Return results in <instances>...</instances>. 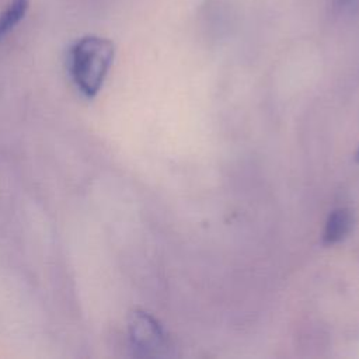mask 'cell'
Masks as SVG:
<instances>
[{
  "label": "cell",
  "instance_id": "obj_1",
  "mask_svg": "<svg viewBox=\"0 0 359 359\" xmlns=\"http://www.w3.org/2000/svg\"><path fill=\"white\" fill-rule=\"evenodd\" d=\"M115 57V45L111 39L98 35H84L76 39L66 53V70L74 88L87 100L94 98Z\"/></svg>",
  "mask_w": 359,
  "mask_h": 359
},
{
  "label": "cell",
  "instance_id": "obj_6",
  "mask_svg": "<svg viewBox=\"0 0 359 359\" xmlns=\"http://www.w3.org/2000/svg\"><path fill=\"white\" fill-rule=\"evenodd\" d=\"M356 161L359 163V149H358V153H356Z\"/></svg>",
  "mask_w": 359,
  "mask_h": 359
},
{
  "label": "cell",
  "instance_id": "obj_5",
  "mask_svg": "<svg viewBox=\"0 0 359 359\" xmlns=\"http://www.w3.org/2000/svg\"><path fill=\"white\" fill-rule=\"evenodd\" d=\"M359 0H332V3H334V6H335V8H338V10H348V8H351L352 6H355L356 3H358Z\"/></svg>",
  "mask_w": 359,
  "mask_h": 359
},
{
  "label": "cell",
  "instance_id": "obj_2",
  "mask_svg": "<svg viewBox=\"0 0 359 359\" xmlns=\"http://www.w3.org/2000/svg\"><path fill=\"white\" fill-rule=\"evenodd\" d=\"M128 335L136 356L164 358L172 355V344L165 330L151 314L143 310L129 313Z\"/></svg>",
  "mask_w": 359,
  "mask_h": 359
},
{
  "label": "cell",
  "instance_id": "obj_3",
  "mask_svg": "<svg viewBox=\"0 0 359 359\" xmlns=\"http://www.w3.org/2000/svg\"><path fill=\"white\" fill-rule=\"evenodd\" d=\"M353 227V213L349 208L334 209L325 222L323 231V243L325 245H332L342 241Z\"/></svg>",
  "mask_w": 359,
  "mask_h": 359
},
{
  "label": "cell",
  "instance_id": "obj_4",
  "mask_svg": "<svg viewBox=\"0 0 359 359\" xmlns=\"http://www.w3.org/2000/svg\"><path fill=\"white\" fill-rule=\"evenodd\" d=\"M29 8V0H10L0 13V43L24 20Z\"/></svg>",
  "mask_w": 359,
  "mask_h": 359
}]
</instances>
